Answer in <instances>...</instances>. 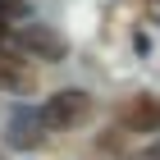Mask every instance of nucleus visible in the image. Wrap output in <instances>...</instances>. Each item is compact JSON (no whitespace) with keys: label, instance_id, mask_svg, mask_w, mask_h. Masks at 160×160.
<instances>
[{"label":"nucleus","instance_id":"6e6552de","mask_svg":"<svg viewBox=\"0 0 160 160\" xmlns=\"http://www.w3.org/2000/svg\"><path fill=\"white\" fill-rule=\"evenodd\" d=\"M5 37H9V23H5V18H0V41H5Z\"/></svg>","mask_w":160,"mask_h":160},{"label":"nucleus","instance_id":"20e7f679","mask_svg":"<svg viewBox=\"0 0 160 160\" xmlns=\"http://www.w3.org/2000/svg\"><path fill=\"white\" fill-rule=\"evenodd\" d=\"M123 128L128 133H156L160 128V101L156 96H133L123 105Z\"/></svg>","mask_w":160,"mask_h":160},{"label":"nucleus","instance_id":"7ed1b4c3","mask_svg":"<svg viewBox=\"0 0 160 160\" xmlns=\"http://www.w3.org/2000/svg\"><path fill=\"white\" fill-rule=\"evenodd\" d=\"M5 142H9V147H23V151L41 147V142H46L41 110H14V114H9V123H5Z\"/></svg>","mask_w":160,"mask_h":160},{"label":"nucleus","instance_id":"423d86ee","mask_svg":"<svg viewBox=\"0 0 160 160\" xmlns=\"http://www.w3.org/2000/svg\"><path fill=\"white\" fill-rule=\"evenodd\" d=\"M28 14V0H0V18L9 23V18H23Z\"/></svg>","mask_w":160,"mask_h":160},{"label":"nucleus","instance_id":"f03ea898","mask_svg":"<svg viewBox=\"0 0 160 160\" xmlns=\"http://www.w3.org/2000/svg\"><path fill=\"white\" fill-rule=\"evenodd\" d=\"M14 41H18V55H28V60H41V64L64 60V55H69L64 37L55 32V28H46V23H23Z\"/></svg>","mask_w":160,"mask_h":160},{"label":"nucleus","instance_id":"39448f33","mask_svg":"<svg viewBox=\"0 0 160 160\" xmlns=\"http://www.w3.org/2000/svg\"><path fill=\"white\" fill-rule=\"evenodd\" d=\"M23 82H28L23 55H0V87H23Z\"/></svg>","mask_w":160,"mask_h":160},{"label":"nucleus","instance_id":"0eeeda50","mask_svg":"<svg viewBox=\"0 0 160 160\" xmlns=\"http://www.w3.org/2000/svg\"><path fill=\"white\" fill-rule=\"evenodd\" d=\"M142 160H160V142H156V147H151V151H147Z\"/></svg>","mask_w":160,"mask_h":160},{"label":"nucleus","instance_id":"f257e3e1","mask_svg":"<svg viewBox=\"0 0 160 160\" xmlns=\"http://www.w3.org/2000/svg\"><path fill=\"white\" fill-rule=\"evenodd\" d=\"M87 114H92V96H87L82 87H64V92L46 96V105H41V123H46V133L78 128Z\"/></svg>","mask_w":160,"mask_h":160}]
</instances>
